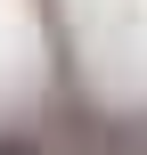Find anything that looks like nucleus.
<instances>
[{
	"label": "nucleus",
	"instance_id": "obj_1",
	"mask_svg": "<svg viewBox=\"0 0 147 155\" xmlns=\"http://www.w3.org/2000/svg\"><path fill=\"white\" fill-rule=\"evenodd\" d=\"M0 155H49V147H33V139H0Z\"/></svg>",
	"mask_w": 147,
	"mask_h": 155
}]
</instances>
